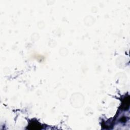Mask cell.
Masks as SVG:
<instances>
[{"mask_svg": "<svg viewBox=\"0 0 130 130\" xmlns=\"http://www.w3.org/2000/svg\"><path fill=\"white\" fill-rule=\"evenodd\" d=\"M129 105V96H127L124 99L123 102L122 103V107L123 109H124V110H125L128 108Z\"/></svg>", "mask_w": 130, "mask_h": 130, "instance_id": "3957f363", "label": "cell"}, {"mask_svg": "<svg viewBox=\"0 0 130 130\" xmlns=\"http://www.w3.org/2000/svg\"><path fill=\"white\" fill-rule=\"evenodd\" d=\"M82 94H75L71 97V104L74 107L79 108L82 107L83 104V97Z\"/></svg>", "mask_w": 130, "mask_h": 130, "instance_id": "6da1fadb", "label": "cell"}, {"mask_svg": "<svg viewBox=\"0 0 130 130\" xmlns=\"http://www.w3.org/2000/svg\"><path fill=\"white\" fill-rule=\"evenodd\" d=\"M28 128L29 129H40L42 128V126L37 121H32L28 125Z\"/></svg>", "mask_w": 130, "mask_h": 130, "instance_id": "7a4b0ae2", "label": "cell"}]
</instances>
